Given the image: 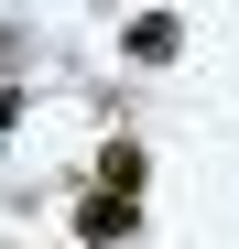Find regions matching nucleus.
<instances>
[{
	"instance_id": "f257e3e1",
	"label": "nucleus",
	"mask_w": 239,
	"mask_h": 249,
	"mask_svg": "<svg viewBox=\"0 0 239 249\" xmlns=\"http://www.w3.org/2000/svg\"><path fill=\"white\" fill-rule=\"evenodd\" d=\"M131 228H141V217H131V195H87V206H76V238H87V249H120Z\"/></svg>"
},
{
	"instance_id": "f03ea898",
	"label": "nucleus",
	"mask_w": 239,
	"mask_h": 249,
	"mask_svg": "<svg viewBox=\"0 0 239 249\" xmlns=\"http://www.w3.org/2000/svg\"><path fill=\"white\" fill-rule=\"evenodd\" d=\"M174 54H185V22L174 11H141L131 22V65H174Z\"/></svg>"
},
{
	"instance_id": "7ed1b4c3",
	"label": "nucleus",
	"mask_w": 239,
	"mask_h": 249,
	"mask_svg": "<svg viewBox=\"0 0 239 249\" xmlns=\"http://www.w3.org/2000/svg\"><path fill=\"white\" fill-rule=\"evenodd\" d=\"M98 195H141V152H131V141L98 152Z\"/></svg>"
},
{
	"instance_id": "20e7f679",
	"label": "nucleus",
	"mask_w": 239,
	"mask_h": 249,
	"mask_svg": "<svg viewBox=\"0 0 239 249\" xmlns=\"http://www.w3.org/2000/svg\"><path fill=\"white\" fill-rule=\"evenodd\" d=\"M11 119H22V98H11V87H0V130H11Z\"/></svg>"
}]
</instances>
